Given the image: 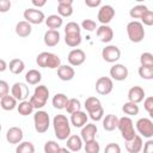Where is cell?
Here are the masks:
<instances>
[{"label": "cell", "instance_id": "cell-49", "mask_svg": "<svg viewBox=\"0 0 153 153\" xmlns=\"http://www.w3.org/2000/svg\"><path fill=\"white\" fill-rule=\"evenodd\" d=\"M90 115V118L92 120V121H100L102 118H103V116H104V109L102 108V109H99V110H97V111H94V112H92V114H88Z\"/></svg>", "mask_w": 153, "mask_h": 153}, {"label": "cell", "instance_id": "cell-26", "mask_svg": "<svg viewBox=\"0 0 153 153\" xmlns=\"http://www.w3.org/2000/svg\"><path fill=\"white\" fill-rule=\"evenodd\" d=\"M67 148L71 152H79L82 148V140L79 135H69L67 139Z\"/></svg>", "mask_w": 153, "mask_h": 153}, {"label": "cell", "instance_id": "cell-9", "mask_svg": "<svg viewBox=\"0 0 153 153\" xmlns=\"http://www.w3.org/2000/svg\"><path fill=\"white\" fill-rule=\"evenodd\" d=\"M23 16H24L25 22H27L29 24H41L45 19L44 13L37 8H26Z\"/></svg>", "mask_w": 153, "mask_h": 153}, {"label": "cell", "instance_id": "cell-22", "mask_svg": "<svg viewBox=\"0 0 153 153\" xmlns=\"http://www.w3.org/2000/svg\"><path fill=\"white\" fill-rule=\"evenodd\" d=\"M87 115L86 112L84 111H76L74 114L71 115V120H69V123H72L75 128H82L86 123H87Z\"/></svg>", "mask_w": 153, "mask_h": 153}, {"label": "cell", "instance_id": "cell-27", "mask_svg": "<svg viewBox=\"0 0 153 153\" xmlns=\"http://www.w3.org/2000/svg\"><path fill=\"white\" fill-rule=\"evenodd\" d=\"M44 22H45V25L49 27V30L60 29L62 26V24H63V19L60 16H57V14H50V16H48L44 19Z\"/></svg>", "mask_w": 153, "mask_h": 153}, {"label": "cell", "instance_id": "cell-2", "mask_svg": "<svg viewBox=\"0 0 153 153\" xmlns=\"http://www.w3.org/2000/svg\"><path fill=\"white\" fill-rule=\"evenodd\" d=\"M36 63L38 65V67H42V68L55 69L61 66V59L56 54H53L49 51H42L37 55Z\"/></svg>", "mask_w": 153, "mask_h": 153}, {"label": "cell", "instance_id": "cell-24", "mask_svg": "<svg viewBox=\"0 0 153 153\" xmlns=\"http://www.w3.org/2000/svg\"><path fill=\"white\" fill-rule=\"evenodd\" d=\"M31 31H32L31 24H29L25 20H22L19 23H17V25H16V33L19 37H23V38L29 37L31 35Z\"/></svg>", "mask_w": 153, "mask_h": 153}, {"label": "cell", "instance_id": "cell-47", "mask_svg": "<svg viewBox=\"0 0 153 153\" xmlns=\"http://www.w3.org/2000/svg\"><path fill=\"white\" fill-rule=\"evenodd\" d=\"M104 153H121V147L115 142H110L105 146Z\"/></svg>", "mask_w": 153, "mask_h": 153}, {"label": "cell", "instance_id": "cell-51", "mask_svg": "<svg viewBox=\"0 0 153 153\" xmlns=\"http://www.w3.org/2000/svg\"><path fill=\"white\" fill-rule=\"evenodd\" d=\"M142 147H143V153H153V140L148 139V141Z\"/></svg>", "mask_w": 153, "mask_h": 153}, {"label": "cell", "instance_id": "cell-17", "mask_svg": "<svg viewBox=\"0 0 153 153\" xmlns=\"http://www.w3.org/2000/svg\"><path fill=\"white\" fill-rule=\"evenodd\" d=\"M96 33L99 41L103 43H109L114 38V31L109 25H100L99 27H97Z\"/></svg>", "mask_w": 153, "mask_h": 153}, {"label": "cell", "instance_id": "cell-55", "mask_svg": "<svg viewBox=\"0 0 153 153\" xmlns=\"http://www.w3.org/2000/svg\"><path fill=\"white\" fill-rule=\"evenodd\" d=\"M57 153H72V152L67 147H60L59 151H57Z\"/></svg>", "mask_w": 153, "mask_h": 153}, {"label": "cell", "instance_id": "cell-44", "mask_svg": "<svg viewBox=\"0 0 153 153\" xmlns=\"http://www.w3.org/2000/svg\"><path fill=\"white\" fill-rule=\"evenodd\" d=\"M141 24L143 25H147V26H151V25H153V11H151V10H147L145 13H143V16L141 17Z\"/></svg>", "mask_w": 153, "mask_h": 153}, {"label": "cell", "instance_id": "cell-12", "mask_svg": "<svg viewBox=\"0 0 153 153\" xmlns=\"http://www.w3.org/2000/svg\"><path fill=\"white\" fill-rule=\"evenodd\" d=\"M114 17H115V10L111 5L100 6V8L98 11V14H97V18H98V20L102 25H108L112 20Z\"/></svg>", "mask_w": 153, "mask_h": 153}, {"label": "cell", "instance_id": "cell-39", "mask_svg": "<svg viewBox=\"0 0 153 153\" xmlns=\"http://www.w3.org/2000/svg\"><path fill=\"white\" fill-rule=\"evenodd\" d=\"M122 111L126 114V115H129V116H135L139 114V105L135 104V103H131V102H127L123 104L122 106Z\"/></svg>", "mask_w": 153, "mask_h": 153}, {"label": "cell", "instance_id": "cell-19", "mask_svg": "<svg viewBox=\"0 0 153 153\" xmlns=\"http://www.w3.org/2000/svg\"><path fill=\"white\" fill-rule=\"evenodd\" d=\"M73 0H59L57 1V12L59 16L62 17H71L73 14Z\"/></svg>", "mask_w": 153, "mask_h": 153}, {"label": "cell", "instance_id": "cell-25", "mask_svg": "<svg viewBox=\"0 0 153 153\" xmlns=\"http://www.w3.org/2000/svg\"><path fill=\"white\" fill-rule=\"evenodd\" d=\"M103 120V128L106 130V131H112L117 128V124H118V117L116 115H112V114H109L106 115Z\"/></svg>", "mask_w": 153, "mask_h": 153}, {"label": "cell", "instance_id": "cell-43", "mask_svg": "<svg viewBox=\"0 0 153 153\" xmlns=\"http://www.w3.org/2000/svg\"><path fill=\"white\" fill-rule=\"evenodd\" d=\"M141 66H153V55L151 53H142L140 55Z\"/></svg>", "mask_w": 153, "mask_h": 153}, {"label": "cell", "instance_id": "cell-3", "mask_svg": "<svg viewBox=\"0 0 153 153\" xmlns=\"http://www.w3.org/2000/svg\"><path fill=\"white\" fill-rule=\"evenodd\" d=\"M48 98H49V88L45 85H38V86H36L35 92L31 96L29 102L32 104L33 109L39 110L47 104Z\"/></svg>", "mask_w": 153, "mask_h": 153}, {"label": "cell", "instance_id": "cell-34", "mask_svg": "<svg viewBox=\"0 0 153 153\" xmlns=\"http://www.w3.org/2000/svg\"><path fill=\"white\" fill-rule=\"evenodd\" d=\"M17 110H18L19 115H22V116H29V115L32 114L33 106H32V104L29 100H23V102H19V104L17 105Z\"/></svg>", "mask_w": 153, "mask_h": 153}, {"label": "cell", "instance_id": "cell-7", "mask_svg": "<svg viewBox=\"0 0 153 153\" xmlns=\"http://www.w3.org/2000/svg\"><path fill=\"white\" fill-rule=\"evenodd\" d=\"M29 93H30L29 87L24 82H14L11 87V96L16 100H19V102L26 100V98L29 97Z\"/></svg>", "mask_w": 153, "mask_h": 153}, {"label": "cell", "instance_id": "cell-28", "mask_svg": "<svg viewBox=\"0 0 153 153\" xmlns=\"http://www.w3.org/2000/svg\"><path fill=\"white\" fill-rule=\"evenodd\" d=\"M102 103L97 97H88L85 100V109L87 111V114H92L99 109H102Z\"/></svg>", "mask_w": 153, "mask_h": 153}, {"label": "cell", "instance_id": "cell-50", "mask_svg": "<svg viewBox=\"0 0 153 153\" xmlns=\"http://www.w3.org/2000/svg\"><path fill=\"white\" fill-rule=\"evenodd\" d=\"M12 4L10 0H0V12L1 13H6L10 11Z\"/></svg>", "mask_w": 153, "mask_h": 153}, {"label": "cell", "instance_id": "cell-46", "mask_svg": "<svg viewBox=\"0 0 153 153\" xmlns=\"http://www.w3.org/2000/svg\"><path fill=\"white\" fill-rule=\"evenodd\" d=\"M143 108H145V110L148 112V115L153 117V97H152V96L147 97V98L143 100Z\"/></svg>", "mask_w": 153, "mask_h": 153}, {"label": "cell", "instance_id": "cell-54", "mask_svg": "<svg viewBox=\"0 0 153 153\" xmlns=\"http://www.w3.org/2000/svg\"><path fill=\"white\" fill-rule=\"evenodd\" d=\"M6 69H7V63H6V61L2 60V59H0V72H5Z\"/></svg>", "mask_w": 153, "mask_h": 153}, {"label": "cell", "instance_id": "cell-14", "mask_svg": "<svg viewBox=\"0 0 153 153\" xmlns=\"http://www.w3.org/2000/svg\"><path fill=\"white\" fill-rule=\"evenodd\" d=\"M110 76L111 79L114 80H117V81H123L127 79L128 76V68L122 65V63H115L111 68H110Z\"/></svg>", "mask_w": 153, "mask_h": 153}, {"label": "cell", "instance_id": "cell-21", "mask_svg": "<svg viewBox=\"0 0 153 153\" xmlns=\"http://www.w3.org/2000/svg\"><path fill=\"white\" fill-rule=\"evenodd\" d=\"M142 137L140 135H135L131 140H128L126 141V149L129 152V153H139L141 149H142Z\"/></svg>", "mask_w": 153, "mask_h": 153}, {"label": "cell", "instance_id": "cell-18", "mask_svg": "<svg viewBox=\"0 0 153 153\" xmlns=\"http://www.w3.org/2000/svg\"><path fill=\"white\" fill-rule=\"evenodd\" d=\"M145 98V91L141 86H133L128 91V102L139 104Z\"/></svg>", "mask_w": 153, "mask_h": 153}, {"label": "cell", "instance_id": "cell-1", "mask_svg": "<svg viewBox=\"0 0 153 153\" xmlns=\"http://www.w3.org/2000/svg\"><path fill=\"white\" fill-rule=\"evenodd\" d=\"M53 127H54L55 136L59 140L63 141L69 137V135H71L69 120L65 115H56L53 118Z\"/></svg>", "mask_w": 153, "mask_h": 153}, {"label": "cell", "instance_id": "cell-15", "mask_svg": "<svg viewBox=\"0 0 153 153\" xmlns=\"http://www.w3.org/2000/svg\"><path fill=\"white\" fill-rule=\"evenodd\" d=\"M97 126L93 123H86L82 128H81V133H80V137L84 142H88L94 140L96 134H97Z\"/></svg>", "mask_w": 153, "mask_h": 153}, {"label": "cell", "instance_id": "cell-36", "mask_svg": "<svg viewBox=\"0 0 153 153\" xmlns=\"http://www.w3.org/2000/svg\"><path fill=\"white\" fill-rule=\"evenodd\" d=\"M148 10V7L146 5H136L134 7H131V10L129 11V16L133 19H141V17L143 16V13Z\"/></svg>", "mask_w": 153, "mask_h": 153}, {"label": "cell", "instance_id": "cell-20", "mask_svg": "<svg viewBox=\"0 0 153 153\" xmlns=\"http://www.w3.org/2000/svg\"><path fill=\"white\" fill-rule=\"evenodd\" d=\"M75 75V71L72 66H68V65H61L59 68H57V76L60 80L62 81H69L74 78Z\"/></svg>", "mask_w": 153, "mask_h": 153}, {"label": "cell", "instance_id": "cell-41", "mask_svg": "<svg viewBox=\"0 0 153 153\" xmlns=\"http://www.w3.org/2000/svg\"><path fill=\"white\" fill-rule=\"evenodd\" d=\"M65 33H81V29L78 23L69 22L65 26Z\"/></svg>", "mask_w": 153, "mask_h": 153}, {"label": "cell", "instance_id": "cell-37", "mask_svg": "<svg viewBox=\"0 0 153 153\" xmlns=\"http://www.w3.org/2000/svg\"><path fill=\"white\" fill-rule=\"evenodd\" d=\"M16 153H35V146L30 141H22L18 143Z\"/></svg>", "mask_w": 153, "mask_h": 153}, {"label": "cell", "instance_id": "cell-42", "mask_svg": "<svg viewBox=\"0 0 153 153\" xmlns=\"http://www.w3.org/2000/svg\"><path fill=\"white\" fill-rule=\"evenodd\" d=\"M59 148H60V146L56 141L50 140L44 143V153H57Z\"/></svg>", "mask_w": 153, "mask_h": 153}, {"label": "cell", "instance_id": "cell-40", "mask_svg": "<svg viewBox=\"0 0 153 153\" xmlns=\"http://www.w3.org/2000/svg\"><path fill=\"white\" fill-rule=\"evenodd\" d=\"M99 151H100V146L96 141V139L92 141L85 142V153H99Z\"/></svg>", "mask_w": 153, "mask_h": 153}, {"label": "cell", "instance_id": "cell-5", "mask_svg": "<svg viewBox=\"0 0 153 153\" xmlns=\"http://www.w3.org/2000/svg\"><path fill=\"white\" fill-rule=\"evenodd\" d=\"M117 128H118V130L121 131V135H122V137L124 139V141L131 140V139L136 135L135 129H134V123H133L131 118L128 117V116H123V117L118 118Z\"/></svg>", "mask_w": 153, "mask_h": 153}, {"label": "cell", "instance_id": "cell-33", "mask_svg": "<svg viewBox=\"0 0 153 153\" xmlns=\"http://www.w3.org/2000/svg\"><path fill=\"white\" fill-rule=\"evenodd\" d=\"M67 100H68V98H67V96H66L65 93H56V94L53 97L51 103H53V106H54L55 109L62 110V109H65Z\"/></svg>", "mask_w": 153, "mask_h": 153}, {"label": "cell", "instance_id": "cell-6", "mask_svg": "<svg viewBox=\"0 0 153 153\" xmlns=\"http://www.w3.org/2000/svg\"><path fill=\"white\" fill-rule=\"evenodd\" d=\"M33 123H35V129L38 134L45 133L50 124V118L48 112L44 110H37L33 115Z\"/></svg>", "mask_w": 153, "mask_h": 153}, {"label": "cell", "instance_id": "cell-53", "mask_svg": "<svg viewBox=\"0 0 153 153\" xmlns=\"http://www.w3.org/2000/svg\"><path fill=\"white\" fill-rule=\"evenodd\" d=\"M47 4V1L45 0H32V5L33 6H37V7H43L44 5Z\"/></svg>", "mask_w": 153, "mask_h": 153}, {"label": "cell", "instance_id": "cell-45", "mask_svg": "<svg viewBox=\"0 0 153 153\" xmlns=\"http://www.w3.org/2000/svg\"><path fill=\"white\" fill-rule=\"evenodd\" d=\"M81 27L85 29L86 31L92 32V31L97 30V24H96V22L92 20V19H84V20L81 22Z\"/></svg>", "mask_w": 153, "mask_h": 153}, {"label": "cell", "instance_id": "cell-10", "mask_svg": "<svg viewBox=\"0 0 153 153\" xmlns=\"http://www.w3.org/2000/svg\"><path fill=\"white\" fill-rule=\"evenodd\" d=\"M102 57L104 59V61L109 62V63H114L116 61L120 60L121 57V50L118 47L114 45V44H109L105 48H103L102 50Z\"/></svg>", "mask_w": 153, "mask_h": 153}, {"label": "cell", "instance_id": "cell-52", "mask_svg": "<svg viewBox=\"0 0 153 153\" xmlns=\"http://www.w3.org/2000/svg\"><path fill=\"white\" fill-rule=\"evenodd\" d=\"M100 4H102L100 0H85V5H86L87 7H91V8L100 6Z\"/></svg>", "mask_w": 153, "mask_h": 153}, {"label": "cell", "instance_id": "cell-4", "mask_svg": "<svg viewBox=\"0 0 153 153\" xmlns=\"http://www.w3.org/2000/svg\"><path fill=\"white\" fill-rule=\"evenodd\" d=\"M127 35L130 42L140 43L145 38V29L141 22L131 20L127 24Z\"/></svg>", "mask_w": 153, "mask_h": 153}, {"label": "cell", "instance_id": "cell-31", "mask_svg": "<svg viewBox=\"0 0 153 153\" xmlns=\"http://www.w3.org/2000/svg\"><path fill=\"white\" fill-rule=\"evenodd\" d=\"M42 80V74L37 69H30L25 74V81L29 85H37Z\"/></svg>", "mask_w": 153, "mask_h": 153}, {"label": "cell", "instance_id": "cell-32", "mask_svg": "<svg viewBox=\"0 0 153 153\" xmlns=\"http://www.w3.org/2000/svg\"><path fill=\"white\" fill-rule=\"evenodd\" d=\"M65 43L68 47L75 48L81 43V33H65Z\"/></svg>", "mask_w": 153, "mask_h": 153}, {"label": "cell", "instance_id": "cell-11", "mask_svg": "<svg viewBox=\"0 0 153 153\" xmlns=\"http://www.w3.org/2000/svg\"><path fill=\"white\" fill-rule=\"evenodd\" d=\"M114 88V82L112 79L109 76H100L97 79L96 81V91L102 94V96H106L109 94Z\"/></svg>", "mask_w": 153, "mask_h": 153}, {"label": "cell", "instance_id": "cell-35", "mask_svg": "<svg viewBox=\"0 0 153 153\" xmlns=\"http://www.w3.org/2000/svg\"><path fill=\"white\" fill-rule=\"evenodd\" d=\"M66 111L68 114H74L76 111H80L81 109V104H80V100L76 99V98H68L67 103H66V106H65Z\"/></svg>", "mask_w": 153, "mask_h": 153}, {"label": "cell", "instance_id": "cell-30", "mask_svg": "<svg viewBox=\"0 0 153 153\" xmlns=\"http://www.w3.org/2000/svg\"><path fill=\"white\" fill-rule=\"evenodd\" d=\"M0 106L5 111H12L13 109L17 108V100L12 96L7 94V96H5L4 98L0 99Z\"/></svg>", "mask_w": 153, "mask_h": 153}, {"label": "cell", "instance_id": "cell-56", "mask_svg": "<svg viewBox=\"0 0 153 153\" xmlns=\"http://www.w3.org/2000/svg\"><path fill=\"white\" fill-rule=\"evenodd\" d=\"M0 131H1V124H0Z\"/></svg>", "mask_w": 153, "mask_h": 153}, {"label": "cell", "instance_id": "cell-16", "mask_svg": "<svg viewBox=\"0 0 153 153\" xmlns=\"http://www.w3.org/2000/svg\"><path fill=\"white\" fill-rule=\"evenodd\" d=\"M24 137L23 130L19 127H11L6 133V140L12 145H18Z\"/></svg>", "mask_w": 153, "mask_h": 153}, {"label": "cell", "instance_id": "cell-48", "mask_svg": "<svg viewBox=\"0 0 153 153\" xmlns=\"http://www.w3.org/2000/svg\"><path fill=\"white\" fill-rule=\"evenodd\" d=\"M8 92H10V86H8L7 81L0 80V99L4 98L5 96H7Z\"/></svg>", "mask_w": 153, "mask_h": 153}, {"label": "cell", "instance_id": "cell-8", "mask_svg": "<svg viewBox=\"0 0 153 153\" xmlns=\"http://www.w3.org/2000/svg\"><path fill=\"white\" fill-rule=\"evenodd\" d=\"M136 130L147 139L153 137V122L147 117H142L136 122Z\"/></svg>", "mask_w": 153, "mask_h": 153}, {"label": "cell", "instance_id": "cell-23", "mask_svg": "<svg viewBox=\"0 0 153 153\" xmlns=\"http://www.w3.org/2000/svg\"><path fill=\"white\" fill-rule=\"evenodd\" d=\"M43 41H44V44L48 45V47L57 45V43L60 42V32H59V30H48V31H45Z\"/></svg>", "mask_w": 153, "mask_h": 153}, {"label": "cell", "instance_id": "cell-29", "mask_svg": "<svg viewBox=\"0 0 153 153\" xmlns=\"http://www.w3.org/2000/svg\"><path fill=\"white\" fill-rule=\"evenodd\" d=\"M7 68H10L12 74H20L25 69V63L20 59H13L10 61V65L7 66Z\"/></svg>", "mask_w": 153, "mask_h": 153}, {"label": "cell", "instance_id": "cell-38", "mask_svg": "<svg viewBox=\"0 0 153 153\" xmlns=\"http://www.w3.org/2000/svg\"><path fill=\"white\" fill-rule=\"evenodd\" d=\"M137 73L140 78L145 80H152L153 79V66H140Z\"/></svg>", "mask_w": 153, "mask_h": 153}, {"label": "cell", "instance_id": "cell-13", "mask_svg": "<svg viewBox=\"0 0 153 153\" xmlns=\"http://www.w3.org/2000/svg\"><path fill=\"white\" fill-rule=\"evenodd\" d=\"M67 60L69 62L71 66H74V67H78L80 65H82L86 60V54L82 49H72L67 56Z\"/></svg>", "mask_w": 153, "mask_h": 153}]
</instances>
